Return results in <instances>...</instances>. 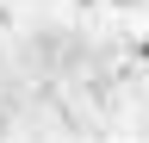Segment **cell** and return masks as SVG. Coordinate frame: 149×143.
Listing matches in <instances>:
<instances>
[{
  "label": "cell",
  "instance_id": "1",
  "mask_svg": "<svg viewBox=\"0 0 149 143\" xmlns=\"http://www.w3.org/2000/svg\"><path fill=\"white\" fill-rule=\"evenodd\" d=\"M143 62H149V44H143Z\"/></svg>",
  "mask_w": 149,
  "mask_h": 143
}]
</instances>
